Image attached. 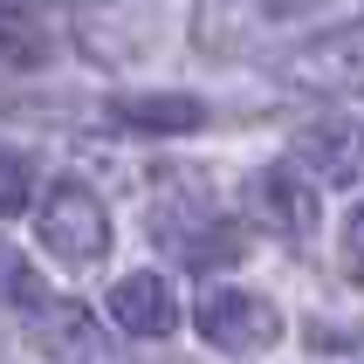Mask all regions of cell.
<instances>
[{
    "mask_svg": "<svg viewBox=\"0 0 364 364\" xmlns=\"http://www.w3.org/2000/svg\"><path fill=\"white\" fill-rule=\"evenodd\" d=\"M35 234H41V247H48L62 268H97L103 255H110V213H103V200L82 179H55L48 186V200H41V213H35Z\"/></svg>",
    "mask_w": 364,
    "mask_h": 364,
    "instance_id": "6da1fadb",
    "label": "cell"
},
{
    "mask_svg": "<svg viewBox=\"0 0 364 364\" xmlns=\"http://www.w3.org/2000/svg\"><path fill=\"white\" fill-rule=\"evenodd\" d=\"M193 323L227 358H255V350L282 344V309L268 303V296H255V289H206L200 309H193Z\"/></svg>",
    "mask_w": 364,
    "mask_h": 364,
    "instance_id": "7a4b0ae2",
    "label": "cell"
},
{
    "mask_svg": "<svg viewBox=\"0 0 364 364\" xmlns=\"http://www.w3.org/2000/svg\"><path fill=\"white\" fill-rule=\"evenodd\" d=\"M289 165H303L316 186H358L364 179V124L358 117H316L289 138Z\"/></svg>",
    "mask_w": 364,
    "mask_h": 364,
    "instance_id": "3957f363",
    "label": "cell"
},
{
    "mask_svg": "<svg viewBox=\"0 0 364 364\" xmlns=\"http://www.w3.org/2000/svg\"><path fill=\"white\" fill-rule=\"evenodd\" d=\"M275 28H282V7L275 0H200V14H193V41H200L206 55H247Z\"/></svg>",
    "mask_w": 364,
    "mask_h": 364,
    "instance_id": "277c9868",
    "label": "cell"
},
{
    "mask_svg": "<svg viewBox=\"0 0 364 364\" xmlns=\"http://www.w3.org/2000/svg\"><path fill=\"white\" fill-rule=\"evenodd\" d=\"M303 179H309L303 165H268V172H255V179H247V213H255V227L282 234V241H303L309 227H316V193H309Z\"/></svg>",
    "mask_w": 364,
    "mask_h": 364,
    "instance_id": "5b68a950",
    "label": "cell"
},
{
    "mask_svg": "<svg viewBox=\"0 0 364 364\" xmlns=\"http://www.w3.org/2000/svg\"><path fill=\"white\" fill-rule=\"evenodd\" d=\"M110 316H117L124 337H172L179 330V296L159 268H131L117 289H110Z\"/></svg>",
    "mask_w": 364,
    "mask_h": 364,
    "instance_id": "8992f818",
    "label": "cell"
},
{
    "mask_svg": "<svg viewBox=\"0 0 364 364\" xmlns=\"http://www.w3.org/2000/svg\"><path fill=\"white\" fill-rule=\"evenodd\" d=\"M296 82H309V90H364V21L330 28L323 41L296 48Z\"/></svg>",
    "mask_w": 364,
    "mask_h": 364,
    "instance_id": "52a82bcc",
    "label": "cell"
},
{
    "mask_svg": "<svg viewBox=\"0 0 364 364\" xmlns=\"http://www.w3.org/2000/svg\"><path fill=\"white\" fill-rule=\"evenodd\" d=\"M110 117L131 124V131H151V138H172V131H200L206 103L200 97H117Z\"/></svg>",
    "mask_w": 364,
    "mask_h": 364,
    "instance_id": "ba28073f",
    "label": "cell"
},
{
    "mask_svg": "<svg viewBox=\"0 0 364 364\" xmlns=\"http://www.w3.org/2000/svg\"><path fill=\"white\" fill-rule=\"evenodd\" d=\"M48 303V289H41V275L28 268V255H21L14 241H0V309H35Z\"/></svg>",
    "mask_w": 364,
    "mask_h": 364,
    "instance_id": "9c48e42d",
    "label": "cell"
},
{
    "mask_svg": "<svg viewBox=\"0 0 364 364\" xmlns=\"http://www.w3.org/2000/svg\"><path fill=\"white\" fill-rule=\"evenodd\" d=\"M28 200H35V159L28 151H0V220L28 213Z\"/></svg>",
    "mask_w": 364,
    "mask_h": 364,
    "instance_id": "30bf717a",
    "label": "cell"
},
{
    "mask_svg": "<svg viewBox=\"0 0 364 364\" xmlns=\"http://www.w3.org/2000/svg\"><path fill=\"white\" fill-rule=\"evenodd\" d=\"M48 55V41H41L35 21H21V14H0V69H28V62Z\"/></svg>",
    "mask_w": 364,
    "mask_h": 364,
    "instance_id": "8fae6325",
    "label": "cell"
},
{
    "mask_svg": "<svg viewBox=\"0 0 364 364\" xmlns=\"http://www.w3.org/2000/svg\"><path fill=\"white\" fill-rule=\"evenodd\" d=\"M337 262H344L350 282H364V200L350 206V220H344V241H337Z\"/></svg>",
    "mask_w": 364,
    "mask_h": 364,
    "instance_id": "7c38bea8",
    "label": "cell"
}]
</instances>
